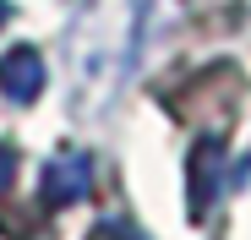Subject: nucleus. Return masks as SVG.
Returning a JSON list of instances; mask_svg holds the SVG:
<instances>
[{
    "instance_id": "f03ea898",
    "label": "nucleus",
    "mask_w": 251,
    "mask_h": 240,
    "mask_svg": "<svg viewBox=\"0 0 251 240\" xmlns=\"http://www.w3.org/2000/svg\"><path fill=\"white\" fill-rule=\"evenodd\" d=\"M88 191H93V158L88 153H60L44 169V202H55V208L82 202Z\"/></svg>"
},
{
    "instance_id": "39448f33",
    "label": "nucleus",
    "mask_w": 251,
    "mask_h": 240,
    "mask_svg": "<svg viewBox=\"0 0 251 240\" xmlns=\"http://www.w3.org/2000/svg\"><path fill=\"white\" fill-rule=\"evenodd\" d=\"M11 180H17V153H11L6 142H0V196L11 191Z\"/></svg>"
},
{
    "instance_id": "7ed1b4c3",
    "label": "nucleus",
    "mask_w": 251,
    "mask_h": 240,
    "mask_svg": "<svg viewBox=\"0 0 251 240\" xmlns=\"http://www.w3.org/2000/svg\"><path fill=\"white\" fill-rule=\"evenodd\" d=\"M0 93H6L11 104H33L38 93H44V55H38L33 44H17L6 60H0Z\"/></svg>"
},
{
    "instance_id": "f257e3e1",
    "label": "nucleus",
    "mask_w": 251,
    "mask_h": 240,
    "mask_svg": "<svg viewBox=\"0 0 251 240\" xmlns=\"http://www.w3.org/2000/svg\"><path fill=\"white\" fill-rule=\"evenodd\" d=\"M142 44V0H88L71 22L66 60H71V109L93 120L115 104Z\"/></svg>"
},
{
    "instance_id": "20e7f679",
    "label": "nucleus",
    "mask_w": 251,
    "mask_h": 240,
    "mask_svg": "<svg viewBox=\"0 0 251 240\" xmlns=\"http://www.w3.org/2000/svg\"><path fill=\"white\" fill-rule=\"evenodd\" d=\"M93 240H148L137 224H126V218H109V224H99L93 229Z\"/></svg>"
},
{
    "instance_id": "423d86ee",
    "label": "nucleus",
    "mask_w": 251,
    "mask_h": 240,
    "mask_svg": "<svg viewBox=\"0 0 251 240\" xmlns=\"http://www.w3.org/2000/svg\"><path fill=\"white\" fill-rule=\"evenodd\" d=\"M6 17H11V6H6V0H0V27H6Z\"/></svg>"
}]
</instances>
